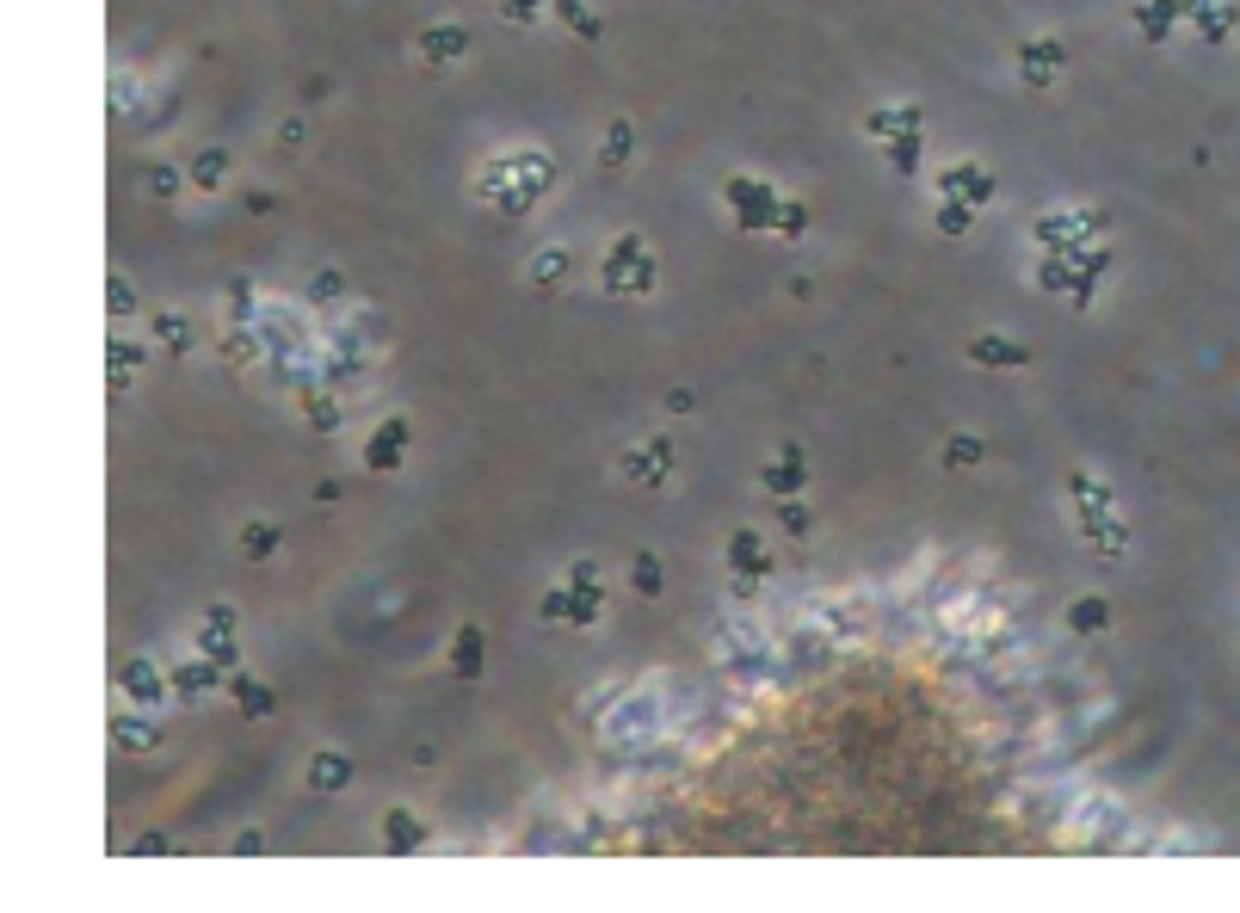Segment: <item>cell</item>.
<instances>
[{
	"label": "cell",
	"mask_w": 1240,
	"mask_h": 913,
	"mask_svg": "<svg viewBox=\"0 0 1240 913\" xmlns=\"http://www.w3.org/2000/svg\"><path fill=\"white\" fill-rule=\"evenodd\" d=\"M556 186V161L543 149H513V155H494L482 173H476V198L500 216H531Z\"/></svg>",
	"instance_id": "cell-1"
},
{
	"label": "cell",
	"mask_w": 1240,
	"mask_h": 913,
	"mask_svg": "<svg viewBox=\"0 0 1240 913\" xmlns=\"http://www.w3.org/2000/svg\"><path fill=\"white\" fill-rule=\"evenodd\" d=\"M599 284L611 297H654V284H661V260H654V247L642 235H617L605 247V266H599Z\"/></svg>",
	"instance_id": "cell-2"
},
{
	"label": "cell",
	"mask_w": 1240,
	"mask_h": 913,
	"mask_svg": "<svg viewBox=\"0 0 1240 913\" xmlns=\"http://www.w3.org/2000/svg\"><path fill=\"white\" fill-rule=\"evenodd\" d=\"M1111 266V253L1092 241V247H1074V253H1043L1037 260V290H1049V297H1074L1080 309L1092 303V278H1099Z\"/></svg>",
	"instance_id": "cell-3"
},
{
	"label": "cell",
	"mask_w": 1240,
	"mask_h": 913,
	"mask_svg": "<svg viewBox=\"0 0 1240 913\" xmlns=\"http://www.w3.org/2000/svg\"><path fill=\"white\" fill-rule=\"evenodd\" d=\"M617 469H624V482H636L642 494H661L673 482V469H679V438L654 432V438H642V445H630L617 457Z\"/></svg>",
	"instance_id": "cell-4"
},
{
	"label": "cell",
	"mask_w": 1240,
	"mask_h": 913,
	"mask_svg": "<svg viewBox=\"0 0 1240 913\" xmlns=\"http://www.w3.org/2000/svg\"><path fill=\"white\" fill-rule=\"evenodd\" d=\"M1092 235H1105V210H1043L1031 223V241L1043 253H1074L1092 247Z\"/></svg>",
	"instance_id": "cell-5"
},
{
	"label": "cell",
	"mask_w": 1240,
	"mask_h": 913,
	"mask_svg": "<svg viewBox=\"0 0 1240 913\" xmlns=\"http://www.w3.org/2000/svg\"><path fill=\"white\" fill-rule=\"evenodd\" d=\"M716 654H722V667L728 673H741V679H765L772 673V642H765L753 624H722V636H716Z\"/></svg>",
	"instance_id": "cell-6"
},
{
	"label": "cell",
	"mask_w": 1240,
	"mask_h": 913,
	"mask_svg": "<svg viewBox=\"0 0 1240 913\" xmlns=\"http://www.w3.org/2000/svg\"><path fill=\"white\" fill-rule=\"evenodd\" d=\"M1074 531H1080V543H1086L1099 562H1117V556L1129 550V525H1123L1117 506H1105V513H1074Z\"/></svg>",
	"instance_id": "cell-7"
},
{
	"label": "cell",
	"mask_w": 1240,
	"mask_h": 913,
	"mask_svg": "<svg viewBox=\"0 0 1240 913\" xmlns=\"http://www.w3.org/2000/svg\"><path fill=\"white\" fill-rule=\"evenodd\" d=\"M198 654H204V661H216L223 673H235V667H241V642H235V605H210V611H204Z\"/></svg>",
	"instance_id": "cell-8"
},
{
	"label": "cell",
	"mask_w": 1240,
	"mask_h": 913,
	"mask_svg": "<svg viewBox=\"0 0 1240 913\" xmlns=\"http://www.w3.org/2000/svg\"><path fill=\"white\" fill-rule=\"evenodd\" d=\"M938 198H957V204L988 210V204L1000 198V186H994V173H988V167L957 161V167H944V173H938Z\"/></svg>",
	"instance_id": "cell-9"
},
{
	"label": "cell",
	"mask_w": 1240,
	"mask_h": 913,
	"mask_svg": "<svg viewBox=\"0 0 1240 913\" xmlns=\"http://www.w3.org/2000/svg\"><path fill=\"white\" fill-rule=\"evenodd\" d=\"M401 463H408V420L389 414L371 432V445H364V469H371V476H401Z\"/></svg>",
	"instance_id": "cell-10"
},
{
	"label": "cell",
	"mask_w": 1240,
	"mask_h": 913,
	"mask_svg": "<svg viewBox=\"0 0 1240 913\" xmlns=\"http://www.w3.org/2000/svg\"><path fill=\"white\" fill-rule=\"evenodd\" d=\"M118 691L136 704V710H155L161 698H173V679H161L155 661H142V654H130V661L118 667Z\"/></svg>",
	"instance_id": "cell-11"
},
{
	"label": "cell",
	"mask_w": 1240,
	"mask_h": 913,
	"mask_svg": "<svg viewBox=\"0 0 1240 913\" xmlns=\"http://www.w3.org/2000/svg\"><path fill=\"white\" fill-rule=\"evenodd\" d=\"M1074 56L1062 38H1025V50H1018V75H1025V87H1055V75H1062Z\"/></svg>",
	"instance_id": "cell-12"
},
{
	"label": "cell",
	"mask_w": 1240,
	"mask_h": 913,
	"mask_svg": "<svg viewBox=\"0 0 1240 913\" xmlns=\"http://www.w3.org/2000/svg\"><path fill=\"white\" fill-rule=\"evenodd\" d=\"M728 204H735L741 229H772V216H778V192L759 186V179H728Z\"/></svg>",
	"instance_id": "cell-13"
},
{
	"label": "cell",
	"mask_w": 1240,
	"mask_h": 913,
	"mask_svg": "<svg viewBox=\"0 0 1240 913\" xmlns=\"http://www.w3.org/2000/svg\"><path fill=\"white\" fill-rule=\"evenodd\" d=\"M759 488L772 494V500H796L802 488H809V476H802V445L790 438V445H778V457L759 469Z\"/></svg>",
	"instance_id": "cell-14"
},
{
	"label": "cell",
	"mask_w": 1240,
	"mask_h": 913,
	"mask_svg": "<svg viewBox=\"0 0 1240 913\" xmlns=\"http://www.w3.org/2000/svg\"><path fill=\"white\" fill-rule=\"evenodd\" d=\"M167 679H173V698H179V704H198V698H210V691H229V673L216 667V661H204V654H198V661H179Z\"/></svg>",
	"instance_id": "cell-15"
},
{
	"label": "cell",
	"mask_w": 1240,
	"mask_h": 913,
	"mask_svg": "<svg viewBox=\"0 0 1240 913\" xmlns=\"http://www.w3.org/2000/svg\"><path fill=\"white\" fill-rule=\"evenodd\" d=\"M969 364H981V371H1025L1031 346H1018V340H1006V334H975V340H969Z\"/></svg>",
	"instance_id": "cell-16"
},
{
	"label": "cell",
	"mask_w": 1240,
	"mask_h": 913,
	"mask_svg": "<svg viewBox=\"0 0 1240 913\" xmlns=\"http://www.w3.org/2000/svg\"><path fill=\"white\" fill-rule=\"evenodd\" d=\"M309 790L315 796H340V790H352V778H358V765L346 759V753H334V747H321L315 759H309Z\"/></svg>",
	"instance_id": "cell-17"
},
{
	"label": "cell",
	"mask_w": 1240,
	"mask_h": 913,
	"mask_svg": "<svg viewBox=\"0 0 1240 913\" xmlns=\"http://www.w3.org/2000/svg\"><path fill=\"white\" fill-rule=\"evenodd\" d=\"M426 827H420V815L414 809H389L383 815V846L395 852V858H414V852H426Z\"/></svg>",
	"instance_id": "cell-18"
},
{
	"label": "cell",
	"mask_w": 1240,
	"mask_h": 913,
	"mask_svg": "<svg viewBox=\"0 0 1240 913\" xmlns=\"http://www.w3.org/2000/svg\"><path fill=\"white\" fill-rule=\"evenodd\" d=\"M229 698H235V710L247 716V722H266L272 710H278V698H272V685L266 679H253V673H229Z\"/></svg>",
	"instance_id": "cell-19"
},
{
	"label": "cell",
	"mask_w": 1240,
	"mask_h": 913,
	"mask_svg": "<svg viewBox=\"0 0 1240 913\" xmlns=\"http://www.w3.org/2000/svg\"><path fill=\"white\" fill-rule=\"evenodd\" d=\"M142 358H149V352H142L136 340H124V334L105 340V383H112V395H124V389H130V377L142 371Z\"/></svg>",
	"instance_id": "cell-20"
},
{
	"label": "cell",
	"mask_w": 1240,
	"mask_h": 913,
	"mask_svg": "<svg viewBox=\"0 0 1240 913\" xmlns=\"http://www.w3.org/2000/svg\"><path fill=\"white\" fill-rule=\"evenodd\" d=\"M920 124H926V118L914 112V105H883V112H870V118H864V130L877 136L883 149H889V142H901V136H920Z\"/></svg>",
	"instance_id": "cell-21"
},
{
	"label": "cell",
	"mask_w": 1240,
	"mask_h": 913,
	"mask_svg": "<svg viewBox=\"0 0 1240 913\" xmlns=\"http://www.w3.org/2000/svg\"><path fill=\"white\" fill-rule=\"evenodd\" d=\"M1068 500H1074V513H1105V506H1117L1111 482H1099L1092 469H1068Z\"/></svg>",
	"instance_id": "cell-22"
},
{
	"label": "cell",
	"mask_w": 1240,
	"mask_h": 913,
	"mask_svg": "<svg viewBox=\"0 0 1240 913\" xmlns=\"http://www.w3.org/2000/svg\"><path fill=\"white\" fill-rule=\"evenodd\" d=\"M112 747H118V753H149V747H161V722H155V716H118V722H112Z\"/></svg>",
	"instance_id": "cell-23"
},
{
	"label": "cell",
	"mask_w": 1240,
	"mask_h": 913,
	"mask_svg": "<svg viewBox=\"0 0 1240 913\" xmlns=\"http://www.w3.org/2000/svg\"><path fill=\"white\" fill-rule=\"evenodd\" d=\"M728 568H735V574L772 580V556L759 550V531H735V537H728Z\"/></svg>",
	"instance_id": "cell-24"
},
{
	"label": "cell",
	"mask_w": 1240,
	"mask_h": 913,
	"mask_svg": "<svg viewBox=\"0 0 1240 913\" xmlns=\"http://www.w3.org/2000/svg\"><path fill=\"white\" fill-rule=\"evenodd\" d=\"M482 654H488L482 624H463L457 642H451V673H457V679H482Z\"/></svg>",
	"instance_id": "cell-25"
},
{
	"label": "cell",
	"mask_w": 1240,
	"mask_h": 913,
	"mask_svg": "<svg viewBox=\"0 0 1240 913\" xmlns=\"http://www.w3.org/2000/svg\"><path fill=\"white\" fill-rule=\"evenodd\" d=\"M297 401H303V414H309L315 432H340V401H334V389H327V383H303Z\"/></svg>",
	"instance_id": "cell-26"
},
{
	"label": "cell",
	"mask_w": 1240,
	"mask_h": 913,
	"mask_svg": "<svg viewBox=\"0 0 1240 913\" xmlns=\"http://www.w3.org/2000/svg\"><path fill=\"white\" fill-rule=\"evenodd\" d=\"M605 735H611V741H642V735H654V698L624 704V710L605 722Z\"/></svg>",
	"instance_id": "cell-27"
},
{
	"label": "cell",
	"mask_w": 1240,
	"mask_h": 913,
	"mask_svg": "<svg viewBox=\"0 0 1240 913\" xmlns=\"http://www.w3.org/2000/svg\"><path fill=\"white\" fill-rule=\"evenodd\" d=\"M223 358H229V364H241V371H247V364H260V358H266L260 327H253V321H229V334H223Z\"/></svg>",
	"instance_id": "cell-28"
},
{
	"label": "cell",
	"mask_w": 1240,
	"mask_h": 913,
	"mask_svg": "<svg viewBox=\"0 0 1240 913\" xmlns=\"http://www.w3.org/2000/svg\"><path fill=\"white\" fill-rule=\"evenodd\" d=\"M469 50V31L463 25H432V31H420V56L426 62H457Z\"/></svg>",
	"instance_id": "cell-29"
},
{
	"label": "cell",
	"mask_w": 1240,
	"mask_h": 913,
	"mask_svg": "<svg viewBox=\"0 0 1240 913\" xmlns=\"http://www.w3.org/2000/svg\"><path fill=\"white\" fill-rule=\"evenodd\" d=\"M1068 630H1074V636H1105V630H1111V599H1099V593L1074 599V605H1068Z\"/></svg>",
	"instance_id": "cell-30"
},
{
	"label": "cell",
	"mask_w": 1240,
	"mask_h": 913,
	"mask_svg": "<svg viewBox=\"0 0 1240 913\" xmlns=\"http://www.w3.org/2000/svg\"><path fill=\"white\" fill-rule=\"evenodd\" d=\"M149 327L161 334V346H167L173 358H186V352L198 346V334H192V321L179 315V309H155V315H149Z\"/></svg>",
	"instance_id": "cell-31"
},
{
	"label": "cell",
	"mask_w": 1240,
	"mask_h": 913,
	"mask_svg": "<svg viewBox=\"0 0 1240 913\" xmlns=\"http://www.w3.org/2000/svg\"><path fill=\"white\" fill-rule=\"evenodd\" d=\"M1179 7H1185V0H1142V7H1136V31H1142L1148 44H1166V31H1173Z\"/></svg>",
	"instance_id": "cell-32"
},
{
	"label": "cell",
	"mask_w": 1240,
	"mask_h": 913,
	"mask_svg": "<svg viewBox=\"0 0 1240 913\" xmlns=\"http://www.w3.org/2000/svg\"><path fill=\"white\" fill-rule=\"evenodd\" d=\"M241 550H247V562H272L284 550V531L266 525V519H253V525H241Z\"/></svg>",
	"instance_id": "cell-33"
},
{
	"label": "cell",
	"mask_w": 1240,
	"mask_h": 913,
	"mask_svg": "<svg viewBox=\"0 0 1240 913\" xmlns=\"http://www.w3.org/2000/svg\"><path fill=\"white\" fill-rule=\"evenodd\" d=\"M556 13H562V25L574 31L580 44H599V38H605V25H599V13L587 7V0H556Z\"/></svg>",
	"instance_id": "cell-34"
},
{
	"label": "cell",
	"mask_w": 1240,
	"mask_h": 913,
	"mask_svg": "<svg viewBox=\"0 0 1240 913\" xmlns=\"http://www.w3.org/2000/svg\"><path fill=\"white\" fill-rule=\"evenodd\" d=\"M186 179H192L198 192H223V186H229V155H223V149H204Z\"/></svg>",
	"instance_id": "cell-35"
},
{
	"label": "cell",
	"mask_w": 1240,
	"mask_h": 913,
	"mask_svg": "<svg viewBox=\"0 0 1240 913\" xmlns=\"http://www.w3.org/2000/svg\"><path fill=\"white\" fill-rule=\"evenodd\" d=\"M630 587H636V599H661L667 580H661V556H654V550H636V556H630Z\"/></svg>",
	"instance_id": "cell-36"
},
{
	"label": "cell",
	"mask_w": 1240,
	"mask_h": 913,
	"mask_svg": "<svg viewBox=\"0 0 1240 913\" xmlns=\"http://www.w3.org/2000/svg\"><path fill=\"white\" fill-rule=\"evenodd\" d=\"M630 155H636V130L617 118V124L605 130V142H599V167H630Z\"/></svg>",
	"instance_id": "cell-37"
},
{
	"label": "cell",
	"mask_w": 1240,
	"mask_h": 913,
	"mask_svg": "<svg viewBox=\"0 0 1240 913\" xmlns=\"http://www.w3.org/2000/svg\"><path fill=\"white\" fill-rule=\"evenodd\" d=\"M568 266H574L568 247H543L537 260H531V284H537V290H556V284L568 278Z\"/></svg>",
	"instance_id": "cell-38"
},
{
	"label": "cell",
	"mask_w": 1240,
	"mask_h": 913,
	"mask_svg": "<svg viewBox=\"0 0 1240 913\" xmlns=\"http://www.w3.org/2000/svg\"><path fill=\"white\" fill-rule=\"evenodd\" d=\"M772 229H778V241H802V235H809V204H796V198H778V216H772Z\"/></svg>",
	"instance_id": "cell-39"
},
{
	"label": "cell",
	"mask_w": 1240,
	"mask_h": 913,
	"mask_svg": "<svg viewBox=\"0 0 1240 913\" xmlns=\"http://www.w3.org/2000/svg\"><path fill=\"white\" fill-rule=\"evenodd\" d=\"M981 457H988V445H981V432H957L951 445H944V469H975Z\"/></svg>",
	"instance_id": "cell-40"
},
{
	"label": "cell",
	"mask_w": 1240,
	"mask_h": 913,
	"mask_svg": "<svg viewBox=\"0 0 1240 913\" xmlns=\"http://www.w3.org/2000/svg\"><path fill=\"white\" fill-rule=\"evenodd\" d=\"M223 303H229V321H260V297H253V278H229Z\"/></svg>",
	"instance_id": "cell-41"
},
{
	"label": "cell",
	"mask_w": 1240,
	"mask_h": 913,
	"mask_svg": "<svg viewBox=\"0 0 1240 913\" xmlns=\"http://www.w3.org/2000/svg\"><path fill=\"white\" fill-rule=\"evenodd\" d=\"M938 235H969L975 229V204H957V198H938Z\"/></svg>",
	"instance_id": "cell-42"
},
{
	"label": "cell",
	"mask_w": 1240,
	"mask_h": 913,
	"mask_svg": "<svg viewBox=\"0 0 1240 913\" xmlns=\"http://www.w3.org/2000/svg\"><path fill=\"white\" fill-rule=\"evenodd\" d=\"M105 309H112V321H130V315H136V290H130L124 272L105 278Z\"/></svg>",
	"instance_id": "cell-43"
},
{
	"label": "cell",
	"mask_w": 1240,
	"mask_h": 913,
	"mask_svg": "<svg viewBox=\"0 0 1240 913\" xmlns=\"http://www.w3.org/2000/svg\"><path fill=\"white\" fill-rule=\"evenodd\" d=\"M340 297H346V278H340L334 266H321V272L309 278V303H321V309H327V303H340Z\"/></svg>",
	"instance_id": "cell-44"
},
{
	"label": "cell",
	"mask_w": 1240,
	"mask_h": 913,
	"mask_svg": "<svg viewBox=\"0 0 1240 913\" xmlns=\"http://www.w3.org/2000/svg\"><path fill=\"white\" fill-rule=\"evenodd\" d=\"M568 587H574V593H605V568H599L593 556L568 562Z\"/></svg>",
	"instance_id": "cell-45"
},
{
	"label": "cell",
	"mask_w": 1240,
	"mask_h": 913,
	"mask_svg": "<svg viewBox=\"0 0 1240 913\" xmlns=\"http://www.w3.org/2000/svg\"><path fill=\"white\" fill-rule=\"evenodd\" d=\"M778 531L784 537H809V506H802V500H778Z\"/></svg>",
	"instance_id": "cell-46"
},
{
	"label": "cell",
	"mask_w": 1240,
	"mask_h": 913,
	"mask_svg": "<svg viewBox=\"0 0 1240 913\" xmlns=\"http://www.w3.org/2000/svg\"><path fill=\"white\" fill-rule=\"evenodd\" d=\"M179 186H192L179 167H149V192H155V198H179Z\"/></svg>",
	"instance_id": "cell-47"
},
{
	"label": "cell",
	"mask_w": 1240,
	"mask_h": 913,
	"mask_svg": "<svg viewBox=\"0 0 1240 913\" xmlns=\"http://www.w3.org/2000/svg\"><path fill=\"white\" fill-rule=\"evenodd\" d=\"M568 605H574V599H568V580H562V587L543 593V605H537V611H543V624H568Z\"/></svg>",
	"instance_id": "cell-48"
},
{
	"label": "cell",
	"mask_w": 1240,
	"mask_h": 913,
	"mask_svg": "<svg viewBox=\"0 0 1240 913\" xmlns=\"http://www.w3.org/2000/svg\"><path fill=\"white\" fill-rule=\"evenodd\" d=\"M500 13H506V19H513V25H525V19L537 13V0H500Z\"/></svg>",
	"instance_id": "cell-49"
},
{
	"label": "cell",
	"mask_w": 1240,
	"mask_h": 913,
	"mask_svg": "<svg viewBox=\"0 0 1240 913\" xmlns=\"http://www.w3.org/2000/svg\"><path fill=\"white\" fill-rule=\"evenodd\" d=\"M235 852H241V858H260V852H266V839H260V833H241V839H235Z\"/></svg>",
	"instance_id": "cell-50"
},
{
	"label": "cell",
	"mask_w": 1240,
	"mask_h": 913,
	"mask_svg": "<svg viewBox=\"0 0 1240 913\" xmlns=\"http://www.w3.org/2000/svg\"><path fill=\"white\" fill-rule=\"evenodd\" d=\"M136 852H142V858H161V852H167V839H161V833H149V839H136Z\"/></svg>",
	"instance_id": "cell-51"
}]
</instances>
